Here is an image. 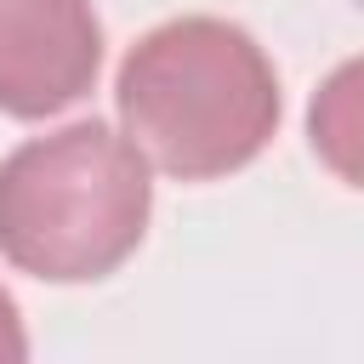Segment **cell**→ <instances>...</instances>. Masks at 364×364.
Here are the masks:
<instances>
[{"mask_svg": "<svg viewBox=\"0 0 364 364\" xmlns=\"http://www.w3.org/2000/svg\"><path fill=\"white\" fill-rule=\"evenodd\" d=\"M102 23L91 0H0V114L51 119L97 85Z\"/></svg>", "mask_w": 364, "mask_h": 364, "instance_id": "obj_3", "label": "cell"}, {"mask_svg": "<svg viewBox=\"0 0 364 364\" xmlns=\"http://www.w3.org/2000/svg\"><path fill=\"white\" fill-rule=\"evenodd\" d=\"M148 210V159L102 119L28 136L0 159V256L28 279H108L142 245Z\"/></svg>", "mask_w": 364, "mask_h": 364, "instance_id": "obj_2", "label": "cell"}, {"mask_svg": "<svg viewBox=\"0 0 364 364\" xmlns=\"http://www.w3.org/2000/svg\"><path fill=\"white\" fill-rule=\"evenodd\" d=\"M0 358L11 364V358H28V336H23V313H17V301H11V290L0 284Z\"/></svg>", "mask_w": 364, "mask_h": 364, "instance_id": "obj_4", "label": "cell"}, {"mask_svg": "<svg viewBox=\"0 0 364 364\" xmlns=\"http://www.w3.org/2000/svg\"><path fill=\"white\" fill-rule=\"evenodd\" d=\"M119 125L148 171L210 182L250 165L279 131V74L228 17H171L119 63Z\"/></svg>", "mask_w": 364, "mask_h": 364, "instance_id": "obj_1", "label": "cell"}]
</instances>
